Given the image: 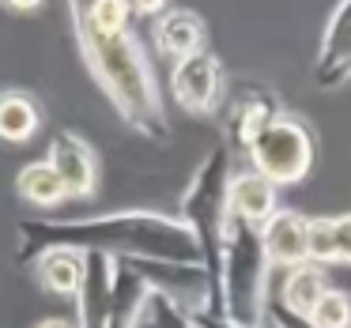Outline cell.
<instances>
[{
    "label": "cell",
    "mask_w": 351,
    "mask_h": 328,
    "mask_svg": "<svg viewBox=\"0 0 351 328\" xmlns=\"http://www.w3.org/2000/svg\"><path fill=\"white\" fill-rule=\"evenodd\" d=\"M19 234V264H31L49 249L102 253L114 260H174L200 264V245L178 215L162 212H110L91 219H23Z\"/></svg>",
    "instance_id": "cell-1"
},
{
    "label": "cell",
    "mask_w": 351,
    "mask_h": 328,
    "mask_svg": "<svg viewBox=\"0 0 351 328\" xmlns=\"http://www.w3.org/2000/svg\"><path fill=\"white\" fill-rule=\"evenodd\" d=\"M72 31H76V46L84 53L87 72L95 76V84L102 87V94L110 99V106L117 110L125 125L140 136L167 144L170 140V121H167V106H162L159 84L155 72L147 64V53L140 49L136 34L121 31V34H102L80 16V8L72 4Z\"/></svg>",
    "instance_id": "cell-2"
},
{
    "label": "cell",
    "mask_w": 351,
    "mask_h": 328,
    "mask_svg": "<svg viewBox=\"0 0 351 328\" xmlns=\"http://www.w3.org/2000/svg\"><path fill=\"white\" fill-rule=\"evenodd\" d=\"M230 181H234V151L227 144H215L193 170L182 200H178V219L189 227V234L200 245V264L212 279V310L223 313V245L230 230Z\"/></svg>",
    "instance_id": "cell-3"
},
{
    "label": "cell",
    "mask_w": 351,
    "mask_h": 328,
    "mask_svg": "<svg viewBox=\"0 0 351 328\" xmlns=\"http://www.w3.org/2000/svg\"><path fill=\"white\" fill-rule=\"evenodd\" d=\"M268 253L261 242V230L250 223L230 219L227 245H223V272H219V290H223V317L234 325H261L268 305Z\"/></svg>",
    "instance_id": "cell-4"
},
{
    "label": "cell",
    "mask_w": 351,
    "mask_h": 328,
    "mask_svg": "<svg viewBox=\"0 0 351 328\" xmlns=\"http://www.w3.org/2000/svg\"><path fill=\"white\" fill-rule=\"evenodd\" d=\"M250 166L257 174H265L276 189H287V185H302L313 170L317 159V136L302 117L287 114L283 110L272 125L265 129V136L250 147Z\"/></svg>",
    "instance_id": "cell-5"
},
{
    "label": "cell",
    "mask_w": 351,
    "mask_h": 328,
    "mask_svg": "<svg viewBox=\"0 0 351 328\" xmlns=\"http://www.w3.org/2000/svg\"><path fill=\"white\" fill-rule=\"evenodd\" d=\"M170 94L193 117H212L223 106V64L212 49L170 64Z\"/></svg>",
    "instance_id": "cell-6"
},
{
    "label": "cell",
    "mask_w": 351,
    "mask_h": 328,
    "mask_svg": "<svg viewBox=\"0 0 351 328\" xmlns=\"http://www.w3.org/2000/svg\"><path fill=\"white\" fill-rule=\"evenodd\" d=\"M283 114V102L276 99L268 87H242L230 99L227 114H223V132H227V147L234 155H250V147L265 136V129Z\"/></svg>",
    "instance_id": "cell-7"
},
{
    "label": "cell",
    "mask_w": 351,
    "mask_h": 328,
    "mask_svg": "<svg viewBox=\"0 0 351 328\" xmlns=\"http://www.w3.org/2000/svg\"><path fill=\"white\" fill-rule=\"evenodd\" d=\"M49 166L61 174L64 189H69V200H87L99 189V155L87 144L80 132L72 129H57L49 136V151H46Z\"/></svg>",
    "instance_id": "cell-8"
},
{
    "label": "cell",
    "mask_w": 351,
    "mask_h": 328,
    "mask_svg": "<svg viewBox=\"0 0 351 328\" xmlns=\"http://www.w3.org/2000/svg\"><path fill=\"white\" fill-rule=\"evenodd\" d=\"M261 242H265L268 264L276 272H291V268L310 260V215L295 212V207H280L272 219L261 227Z\"/></svg>",
    "instance_id": "cell-9"
},
{
    "label": "cell",
    "mask_w": 351,
    "mask_h": 328,
    "mask_svg": "<svg viewBox=\"0 0 351 328\" xmlns=\"http://www.w3.org/2000/svg\"><path fill=\"white\" fill-rule=\"evenodd\" d=\"M313 79L325 91L343 87L351 79V0L332 8V16H328L317 57H313Z\"/></svg>",
    "instance_id": "cell-10"
},
{
    "label": "cell",
    "mask_w": 351,
    "mask_h": 328,
    "mask_svg": "<svg viewBox=\"0 0 351 328\" xmlns=\"http://www.w3.org/2000/svg\"><path fill=\"white\" fill-rule=\"evenodd\" d=\"M114 275L117 260L102 257V253H87L84 257V283L76 294V325L80 328H102L110 313V298H114Z\"/></svg>",
    "instance_id": "cell-11"
},
{
    "label": "cell",
    "mask_w": 351,
    "mask_h": 328,
    "mask_svg": "<svg viewBox=\"0 0 351 328\" xmlns=\"http://www.w3.org/2000/svg\"><path fill=\"white\" fill-rule=\"evenodd\" d=\"M152 34H155L159 53L167 57V61H174V64L208 49V27L193 8H167L159 19H155Z\"/></svg>",
    "instance_id": "cell-12"
},
{
    "label": "cell",
    "mask_w": 351,
    "mask_h": 328,
    "mask_svg": "<svg viewBox=\"0 0 351 328\" xmlns=\"http://www.w3.org/2000/svg\"><path fill=\"white\" fill-rule=\"evenodd\" d=\"M276 212H280V189L265 174H257L253 166L234 170V181H230V219L250 223V227L261 230Z\"/></svg>",
    "instance_id": "cell-13"
},
{
    "label": "cell",
    "mask_w": 351,
    "mask_h": 328,
    "mask_svg": "<svg viewBox=\"0 0 351 328\" xmlns=\"http://www.w3.org/2000/svg\"><path fill=\"white\" fill-rule=\"evenodd\" d=\"M147 298H152V283L140 275V268L132 260H117L114 298H110V313L102 328H136L147 310Z\"/></svg>",
    "instance_id": "cell-14"
},
{
    "label": "cell",
    "mask_w": 351,
    "mask_h": 328,
    "mask_svg": "<svg viewBox=\"0 0 351 328\" xmlns=\"http://www.w3.org/2000/svg\"><path fill=\"white\" fill-rule=\"evenodd\" d=\"M332 290V283H328V272L321 264H298L291 268V272H283V283H280V302L287 305L291 313H302V317H310L313 310L321 305V298Z\"/></svg>",
    "instance_id": "cell-15"
},
{
    "label": "cell",
    "mask_w": 351,
    "mask_h": 328,
    "mask_svg": "<svg viewBox=\"0 0 351 328\" xmlns=\"http://www.w3.org/2000/svg\"><path fill=\"white\" fill-rule=\"evenodd\" d=\"M34 275H38L42 290L57 298H76L80 283H84V253L72 249H49L34 260Z\"/></svg>",
    "instance_id": "cell-16"
},
{
    "label": "cell",
    "mask_w": 351,
    "mask_h": 328,
    "mask_svg": "<svg viewBox=\"0 0 351 328\" xmlns=\"http://www.w3.org/2000/svg\"><path fill=\"white\" fill-rule=\"evenodd\" d=\"M16 192L34 207H61L69 200V189H64L61 174L49 166V159H34L27 162L16 174Z\"/></svg>",
    "instance_id": "cell-17"
},
{
    "label": "cell",
    "mask_w": 351,
    "mask_h": 328,
    "mask_svg": "<svg viewBox=\"0 0 351 328\" xmlns=\"http://www.w3.org/2000/svg\"><path fill=\"white\" fill-rule=\"evenodd\" d=\"M42 125V106L27 91H0V140L27 144Z\"/></svg>",
    "instance_id": "cell-18"
},
{
    "label": "cell",
    "mask_w": 351,
    "mask_h": 328,
    "mask_svg": "<svg viewBox=\"0 0 351 328\" xmlns=\"http://www.w3.org/2000/svg\"><path fill=\"white\" fill-rule=\"evenodd\" d=\"M80 16L102 34H121L132 31V4H121V0H99V4H76Z\"/></svg>",
    "instance_id": "cell-19"
},
{
    "label": "cell",
    "mask_w": 351,
    "mask_h": 328,
    "mask_svg": "<svg viewBox=\"0 0 351 328\" xmlns=\"http://www.w3.org/2000/svg\"><path fill=\"white\" fill-rule=\"evenodd\" d=\"M310 264H336V215H313L310 219Z\"/></svg>",
    "instance_id": "cell-20"
},
{
    "label": "cell",
    "mask_w": 351,
    "mask_h": 328,
    "mask_svg": "<svg viewBox=\"0 0 351 328\" xmlns=\"http://www.w3.org/2000/svg\"><path fill=\"white\" fill-rule=\"evenodd\" d=\"M313 328H351V294L340 287H332L325 298H321V305L310 313Z\"/></svg>",
    "instance_id": "cell-21"
},
{
    "label": "cell",
    "mask_w": 351,
    "mask_h": 328,
    "mask_svg": "<svg viewBox=\"0 0 351 328\" xmlns=\"http://www.w3.org/2000/svg\"><path fill=\"white\" fill-rule=\"evenodd\" d=\"M265 328H313L310 317H302V313H291L287 305L276 298V302L265 305V320H261Z\"/></svg>",
    "instance_id": "cell-22"
},
{
    "label": "cell",
    "mask_w": 351,
    "mask_h": 328,
    "mask_svg": "<svg viewBox=\"0 0 351 328\" xmlns=\"http://www.w3.org/2000/svg\"><path fill=\"white\" fill-rule=\"evenodd\" d=\"M336 264L351 268V212L336 215Z\"/></svg>",
    "instance_id": "cell-23"
},
{
    "label": "cell",
    "mask_w": 351,
    "mask_h": 328,
    "mask_svg": "<svg viewBox=\"0 0 351 328\" xmlns=\"http://www.w3.org/2000/svg\"><path fill=\"white\" fill-rule=\"evenodd\" d=\"M193 320H197V328H265V325H234L223 313H193Z\"/></svg>",
    "instance_id": "cell-24"
},
{
    "label": "cell",
    "mask_w": 351,
    "mask_h": 328,
    "mask_svg": "<svg viewBox=\"0 0 351 328\" xmlns=\"http://www.w3.org/2000/svg\"><path fill=\"white\" fill-rule=\"evenodd\" d=\"M162 12H167V4H159V0H140V4H132V16H155L159 19Z\"/></svg>",
    "instance_id": "cell-25"
},
{
    "label": "cell",
    "mask_w": 351,
    "mask_h": 328,
    "mask_svg": "<svg viewBox=\"0 0 351 328\" xmlns=\"http://www.w3.org/2000/svg\"><path fill=\"white\" fill-rule=\"evenodd\" d=\"M34 328H80L76 320H64V317H46V320H38Z\"/></svg>",
    "instance_id": "cell-26"
},
{
    "label": "cell",
    "mask_w": 351,
    "mask_h": 328,
    "mask_svg": "<svg viewBox=\"0 0 351 328\" xmlns=\"http://www.w3.org/2000/svg\"><path fill=\"white\" fill-rule=\"evenodd\" d=\"M8 12H38V0H8Z\"/></svg>",
    "instance_id": "cell-27"
}]
</instances>
